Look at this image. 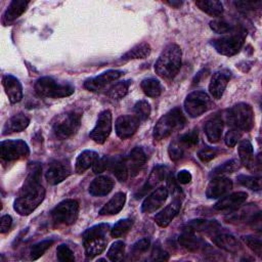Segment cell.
Wrapping results in <instances>:
<instances>
[{"mask_svg":"<svg viewBox=\"0 0 262 262\" xmlns=\"http://www.w3.org/2000/svg\"><path fill=\"white\" fill-rule=\"evenodd\" d=\"M41 170L38 163L29 165L27 178L13 203V209L21 216L30 215L45 198V189L40 182Z\"/></svg>","mask_w":262,"mask_h":262,"instance_id":"cell-1","label":"cell"},{"mask_svg":"<svg viewBox=\"0 0 262 262\" xmlns=\"http://www.w3.org/2000/svg\"><path fill=\"white\" fill-rule=\"evenodd\" d=\"M182 52L178 45H168L160 54L155 64V72L164 79L174 78L181 67Z\"/></svg>","mask_w":262,"mask_h":262,"instance_id":"cell-2","label":"cell"},{"mask_svg":"<svg viewBox=\"0 0 262 262\" xmlns=\"http://www.w3.org/2000/svg\"><path fill=\"white\" fill-rule=\"evenodd\" d=\"M110 225L107 223H99L86 229L83 234V245L87 259H92L101 254L107 244V231Z\"/></svg>","mask_w":262,"mask_h":262,"instance_id":"cell-3","label":"cell"},{"mask_svg":"<svg viewBox=\"0 0 262 262\" xmlns=\"http://www.w3.org/2000/svg\"><path fill=\"white\" fill-rule=\"evenodd\" d=\"M82 113L78 110L69 111L58 115L52 121V133L59 139L64 140L77 133L81 126Z\"/></svg>","mask_w":262,"mask_h":262,"instance_id":"cell-4","label":"cell"},{"mask_svg":"<svg viewBox=\"0 0 262 262\" xmlns=\"http://www.w3.org/2000/svg\"><path fill=\"white\" fill-rule=\"evenodd\" d=\"M185 118L180 107H174L163 115L154 127V138L162 140L170 136L173 132L180 130L185 125Z\"/></svg>","mask_w":262,"mask_h":262,"instance_id":"cell-5","label":"cell"},{"mask_svg":"<svg viewBox=\"0 0 262 262\" xmlns=\"http://www.w3.org/2000/svg\"><path fill=\"white\" fill-rule=\"evenodd\" d=\"M225 120L232 128L241 131H250L254 125V112L246 102H239L226 111Z\"/></svg>","mask_w":262,"mask_h":262,"instance_id":"cell-6","label":"cell"},{"mask_svg":"<svg viewBox=\"0 0 262 262\" xmlns=\"http://www.w3.org/2000/svg\"><path fill=\"white\" fill-rule=\"evenodd\" d=\"M35 91L39 96L60 98L74 93L75 87L70 83H60L51 77H41L35 83Z\"/></svg>","mask_w":262,"mask_h":262,"instance_id":"cell-7","label":"cell"},{"mask_svg":"<svg viewBox=\"0 0 262 262\" xmlns=\"http://www.w3.org/2000/svg\"><path fill=\"white\" fill-rule=\"evenodd\" d=\"M79 215V203L76 200L68 199L56 205L51 211V218L55 226L71 225Z\"/></svg>","mask_w":262,"mask_h":262,"instance_id":"cell-8","label":"cell"},{"mask_svg":"<svg viewBox=\"0 0 262 262\" xmlns=\"http://www.w3.org/2000/svg\"><path fill=\"white\" fill-rule=\"evenodd\" d=\"M245 32H233L227 36L212 40L211 44L218 53L226 56H232L242 49L245 43Z\"/></svg>","mask_w":262,"mask_h":262,"instance_id":"cell-9","label":"cell"},{"mask_svg":"<svg viewBox=\"0 0 262 262\" xmlns=\"http://www.w3.org/2000/svg\"><path fill=\"white\" fill-rule=\"evenodd\" d=\"M213 105L209 94L202 90L190 92L184 100V110L191 118H196L208 112Z\"/></svg>","mask_w":262,"mask_h":262,"instance_id":"cell-10","label":"cell"},{"mask_svg":"<svg viewBox=\"0 0 262 262\" xmlns=\"http://www.w3.org/2000/svg\"><path fill=\"white\" fill-rule=\"evenodd\" d=\"M30 155L28 144L21 139L4 140L0 143V157L3 162H12Z\"/></svg>","mask_w":262,"mask_h":262,"instance_id":"cell-11","label":"cell"},{"mask_svg":"<svg viewBox=\"0 0 262 262\" xmlns=\"http://www.w3.org/2000/svg\"><path fill=\"white\" fill-rule=\"evenodd\" d=\"M112 131V113L104 110L99 113L94 128L90 131L89 137L96 143L102 144L105 142Z\"/></svg>","mask_w":262,"mask_h":262,"instance_id":"cell-12","label":"cell"},{"mask_svg":"<svg viewBox=\"0 0 262 262\" xmlns=\"http://www.w3.org/2000/svg\"><path fill=\"white\" fill-rule=\"evenodd\" d=\"M71 174L72 167L68 160H55L49 164L45 178L49 184L55 185L63 181Z\"/></svg>","mask_w":262,"mask_h":262,"instance_id":"cell-13","label":"cell"},{"mask_svg":"<svg viewBox=\"0 0 262 262\" xmlns=\"http://www.w3.org/2000/svg\"><path fill=\"white\" fill-rule=\"evenodd\" d=\"M139 124L140 120L135 115L120 116L115 124L116 133L121 139H127L137 131Z\"/></svg>","mask_w":262,"mask_h":262,"instance_id":"cell-14","label":"cell"},{"mask_svg":"<svg viewBox=\"0 0 262 262\" xmlns=\"http://www.w3.org/2000/svg\"><path fill=\"white\" fill-rule=\"evenodd\" d=\"M123 75L122 71H118V70H108L106 72H103L102 74L88 79L85 81L84 83V87L89 90V91H98L100 89H102L104 86H106L107 84L118 80L121 76Z\"/></svg>","mask_w":262,"mask_h":262,"instance_id":"cell-15","label":"cell"},{"mask_svg":"<svg viewBox=\"0 0 262 262\" xmlns=\"http://www.w3.org/2000/svg\"><path fill=\"white\" fill-rule=\"evenodd\" d=\"M168 189L166 187H159L155 189L149 195L145 198L141 205L142 213H152L161 208L168 198Z\"/></svg>","mask_w":262,"mask_h":262,"instance_id":"cell-16","label":"cell"},{"mask_svg":"<svg viewBox=\"0 0 262 262\" xmlns=\"http://www.w3.org/2000/svg\"><path fill=\"white\" fill-rule=\"evenodd\" d=\"M229 78L230 72L227 70H220L213 74L209 84V92L215 99H220L222 97Z\"/></svg>","mask_w":262,"mask_h":262,"instance_id":"cell-17","label":"cell"},{"mask_svg":"<svg viewBox=\"0 0 262 262\" xmlns=\"http://www.w3.org/2000/svg\"><path fill=\"white\" fill-rule=\"evenodd\" d=\"M232 188V181L224 176L214 177L207 186L206 196L208 199H218Z\"/></svg>","mask_w":262,"mask_h":262,"instance_id":"cell-18","label":"cell"},{"mask_svg":"<svg viewBox=\"0 0 262 262\" xmlns=\"http://www.w3.org/2000/svg\"><path fill=\"white\" fill-rule=\"evenodd\" d=\"M2 85L5 93L11 103H16L23 98V86L17 78L12 75H4L2 77Z\"/></svg>","mask_w":262,"mask_h":262,"instance_id":"cell-19","label":"cell"},{"mask_svg":"<svg viewBox=\"0 0 262 262\" xmlns=\"http://www.w3.org/2000/svg\"><path fill=\"white\" fill-rule=\"evenodd\" d=\"M147 157L142 147L136 146L134 147L126 158V163L128 167V171L131 176H136L144 167L146 163Z\"/></svg>","mask_w":262,"mask_h":262,"instance_id":"cell-20","label":"cell"},{"mask_svg":"<svg viewBox=\"0 0 262 262\" xmlns=\"http://www.w3.org/2000/svg\"><path fill=\"white\" fill-rule=\"evenodd\" d=\"M167 174H168V168L166 166L158 165V166L154 167L145 184L142 186L140 191H138V193L136 194V199L141 198V195L145 194L148 190L156 187L161 181H163L166 178Z\"/></svg>","mask_w":262,"mask_h":262,"instance_id":"cell-21","label":"cell"},{"mask_svg":"<svg viewBox=\"0 0 262 262\" xmlns=\"http://www.w3.org/2000/svg\"><path fill=\"white\" fill-rule=\"evenodd\" d=\"M181 207L180 200H173L167 207H165L161 212L155 216V221L160 227H167L171 221L177 216Z\"/></svg>","mask_w":262,"mask_h":262,"instance_id":"cell-22","label":"cell"},{"mask_svg":"<svg viewBox=\"0 0 262 262\" xmlns=\"http://www.w3.org/2000/svg\"><path fill=\"white\" fill-rule=\"evenodd\" d=\"M248 198L247 192L244 191H237L230 193L221 200H219L215 205L214 208L219 211H225V210H232L239 207L243 203L246 202Z\"/></svg>","mask_w":262,"mask_h":262,"instance_id":"cell-23","label":"cell"},{"mask_svg":"<svg viewBox=\"0 0 262 262\" xmlns=\"http://www.w3.org/2000/svg\"><path fill=\"white\" fill-rule=\"evenodd\" d=\"M114 187V180L108 176H98L89 185V193L94 196L106 195Z\"/></svg>","mask_w":262,"mask_h":262,"instance_id":"cell-24","label":"cell"},{"mask_svg":"<svg viewBox=\"0 0 262 262\" xmlns=\"http://www.w3.org/2000/svg\"><path fill=\"white\" fill-rule=\"evenodd\" d=\"M30 124V119L23 113H18L13 115L8 121L5 123L3 127L2 134H9L13 132H21L24 131Z\"/></svg>","mask_w":262,"mask_h":262,"instance_id":"cell-25","label":"cell"},{"mask_svg":"<svg viewBox=\"0 0 262 262\" xmlns=\"http://www.w3.org/2000/svg\"><path fill=\"white\" fill-rule=\"evenodd\" d=\"M223 130V121L220 117L215 116L207 121L205 125V133L208 140L212 143L218 142L221 139Z\"/></svg>","mask_w":262,"mask_h":262,"instance_id":"cell-26","label":"cell"},{"mask_svg":"<svg viewBox=\"0 0 262 262\" xmlns=\"http://www.w3.org/2000/svg\"><path fill=\"white\" fill-rule=\"evenodd\" d=\"M126 202V193L125 192H117L100 210L99 215H116L118 214L124 207Z\"/></svg>","mask_w":262,"mask_h":262,"instance_id":"cell-27","label":"cell"},{"mask_svg":"<svg viewBox=\"0 0 262 262\" xmlns=\"http://www.w3.org/2000/svg\"><path fill=\"white\" fill-rule=\"evenodd\" d=\"M213 243L228 253H237L242 248L236 238L228 233H221L213 237Z\"/></svg>","mask_w":262,"mask_h":262,"instance_id":"cell-28","label":"cell"},{"mask_svg":"<svg viewBox=\"0 0 262 262\" xmlns=\"http://www.w3.org/2000/svg\"><path fill=\"white\" fill-rule=\"evenodd\" d=\"M29 1L25 0H12L3 15V23L9 24L19 17L27 9Z\"/></svg>","mask_w":262,"mask_h":262,"instance_id":"cell-29","label":"cell"},{"mask_svg":"<svg viewBox=\"0 0 262 262\" xmlns=\"http://www.w3.org/2000/svg\"><path fill=\"white\" fill-rule=\"evenodd\" d=\"M238 156L241 163L244 164L247 168L254 170L255 169V158L253 152V145L248 139H243L238 143Z\"/></svg>","mask_w":262,"mask_h":262,"instance_id":"cell-30","label":"cell"},{"mask_svg":"<svg viewBox=\"0 0 262 262\" xmlns=\"http://www.w3.org/2000/svg\"><path fill=\"white\" fill-rule=\"evenodd\" d=\"M178 242L181 247H183L189 252H196L202 248H204L205 246V243L201 238L196 237L193 234V231H190L187 229L179 235Z\"/></svg>","mask_w":262,"mask_h":262,"instance_id":"cell-31","label":"cell"},{"mask_svg":"<svg viewBox=\"0 0 262 262\" xmlns=\"http://www.w3.org/2000/svg\"><path fill=\"white\" fill-rule=\"evenodd\" d=\"M97 158H98V154L94 150L86 149V150L82 151L76 160L75 171L78 174L84 173L87 169H89L94 164V162L97 160Z\"/></svg>","mask_w":262,"mask_h":262,"instance_id":"cell-32","label":"cell"},{"mask_svg":"<svg viewBox=\"0 0 262 262\" xmlns=\"http://www.w3.org/2000/svg\"><path fill=\"white\" fill-rule=\"evenodd\" d=\"M150 45L147 42H141L134 47H132L130 50H128L123 56L122 60H131V59H140L145 58L150 53Z\"/></svg>","mask_w":262,"mask_h":262,"instance_id":"cell-33","label":"cell"},{"mask_svg":"<svg viewBox=\"0 0 262 262\" xmlns=\"http://www.w3.org/2000/svg\"><path fill=\"white\" fill-rule=\"evenodd\" d=\"M111 166V170L114 173V175L116 176V178L121 181L124 182L127 180L128 178V167H127V163H126V158H122L119 157L117 159H115L114 161H110V165Z\"/></svg>","mask_w":262,"mask_h":262,"instance_id":"cell-34","label":"cell"},{"mask_svg":"<svg viewBox=\"0 0 262 262\" xmlns=\"http://www.w3.org/2000/svg\"><path fill=\"white\" fill-rule=\"evenodd\" d=\"M219 227L220 225L216 220L196 219L191 220L186 224V229L190 231H214Z\"/></svg>","mask_w":262,"mask_h":262,"instance_id":"cell-35","label":"cell"},{"mask_svg":"<svg viewBox=\"0 0 262 262\" xmlns=\"http://www.w3.org/2000/svg\"><path fill=\"white\" fill-rule=\"evenodd\" d=\"M195 5L202 11L212 16H220L223 13V5L217 0H200L195 1Z\"/></svg>","mask_w":262,"mask_h":262,"instance_id":"cell-36","label":"cell"},{"mask_svg":"<svg viewBox=\"0 0 262 262\" xmlns=\"http://www.w3.org/2000/svg\"><path fill=\"white\" fill-rule=\"evenodd\" d=\"M140 86L143 93L149 97H158L163 91V87L160 81L156 78H146L142 80Z\"/></svg>","mask_w":262,"mask_h":262,"instance_id":"cell-37","label":"cell"},{"mask_svg":"<svg viewBox=\"0 0 262 262\" xmlns=\"http://www.w3.org/2000/svg\"><path fill=\"white\" fill-rule=\"evenodd\" d=\"M177 144L180 146V148L186 152L188 149L192 148L194 145L198 144L199 141V132L198 129L190 130L187 133L182 134L180 137L175 139Z\"/></svg>","mask_w":262,"mask_h":262,"instance_id":"cell-38","label":"cell"},{"mask_svg":"<svg viewBox=\"0 0 262 262\" xmlns=\"http://www.w3.org/2000/svg\"><path fill=\"white\" fill-rule=\"evenodd\" d=\"M239 167H241V162L235 160V159H232V160L226 161L222 165L216 167L212 171V175L214 177H217V176H224V175H227V174H231L234 171L238 170Z\"/></svg>","mask_w":262,"mask_h":262,"instance_id":"cell-39","label":"cell"},{"mask_svg":"<svg viewBox=\"0 0 262 262\" xmlns=\"http://www.w3.org/2000/svg\"><path fill=\"white\" fill-rule=\"evenodd\" d=\"M129 86H130V81L126 80V81H120L118 83H116L107 92V95L110 98H112L113 100H120L123 97H125L128 93L129 90Z\"/></svg>","mask_w":262,"mask_h":262,"instance_id":"cell-40","label":"cell"},{"mask_svg":"<svg viewBox=\"0 0 262 262\" xmlns=\"http://www.w3.org/2000/svg\"><path fill=\"white\" fill-rule=\"evenodd\" d=\"M54 239L53 238H47L44 241H41L37 244H35L31 250H30V257L32 260H37L38 258H40L53 244H54Z\"/></svg>","mask_w":262,"mask_h":262,"instance_id":"cell-41","label":"cell"},{"mask_svg":"<svg viewBox=\"0 0 262 262\" xmlns=\"http://www.w3.org/2000/svg\"><path fill=\"white\" fill-rule=\"evenodd\" d=\"M132 225H133V221L131 219L129 218L121 219L113 226V228L111 229V234L114 237H121L131 229Z\"/></svg>","mask_w":262,"mask_h":262,"instance_id":"cell-42","label":"cell"},{"mask_svg":"<svg viewBox=\"0 0 262 262\" xmlns=\"http://www.w3.org/2000/svg\"><path fill=\"white\" fill-rule=\"evenodd\" d=\"M125 254V243L122 241H117L112 244L107 251V258L113 262L121 261Z\"/></svg>","mask_w":262,"mask_h":262,"instance_id":"cell-43","label":"cell"},{"mask_svg":"<svg viewBox=\"0 0 262 262\" xmlns=\"http://www.w3.org/2000/svg\"><path fill=\"white\" fill-rule=\"evenodd\" d=\"M237 181L252 189V190H256V191H259L261 189V180L259 177H255V176H249V175H238L237 176Z\"/></svg>","mask_w":262,"mask_h":262,"instance_id":"cell-44","label":"cell"},{"mask_svg":"<svg viewBox=\"0 0 262 262\" xmlns=\"http://www.w3.org/2000/svg\"><path fill=\"white\" fill-rule=\"evenodd\" d=\"M134 113H135V116L140 120V121H145L149 115H150V105L149 103L142 99V100H139L135 103L134 107Z\"/></svg>","mask_w":262,"mask_h":262,"instance_id":"cell-45","label":"cell"},{"mask_svg":"<svg viewBox=\"0 0 262 262\" xmlns=\"http://www.w3.org/2000/svg\"><path fill=\"white\" fill-rule=\"evenodd\" d=\"M150 246V241L147 237H143L139 241H137L131 248L130 255H132L133 258H138L140 255L145 253Z\"/></svg>","mask_w":262,"mask_h":262,"instance_id":"cell-46","label":"cell"},{"mask_svg":"<svg viewBox=\"0 0 262 262\" xmlns=\"http://www.w3.org/2000/svg\"><path fill=\"white\" fill-rule=\"evenodd\" d=\"M167 185H168V192L170 191V193L173 195L174 200H182L183 198V192L181 190V188L179 187V185L177 184V180L175 179L173 174H170L168 176V180H167Z\"/></svg>","mask_w":262,"mask_h":262,"instance_id":"cell-47","label":"cell"},{"mask_svg":"<svg viewBox=\"0 0 262 262\" xmlns=\"http://www.w3.org/2000/svg\"><path fill=\"white\" fill-rule=\"evenodd\" d=\"M56 257L61 262H73V261H75L74 252L64 244H61L57 247Z\"/></svg>","mask_w":262,"mask_h":262,"instance_id":"cell-48","label":"cell"},{"mask_svg":"<svg viewBox=\"0 0 262 262\" xmlns=\"http://www.w3.org/2000/svg\"><path fill=\"white\" fill-rule=\"evenodd\" d=\"M243 241L249 247V249H251L258 256H261V254H262V243H261V239L259 237L252 236V235H246V236H243Z\"/></svg>","mask_w":262,"mask_h":262,"instance_id":"cell-49","label":"cell"},{"mask_svg":"<svg viewBox=\"0 0 262 262\" xmlns=\"http://www.w3.org/2000/svg\"><path fill=\"white\" fill-rule=\"evenodd\" d=\"M210 28L213 32L217 34H224L232 31L231 25L223 19H213L210 21Z\"/></svg>","mask_w":262,"mask_h":262,"instance_id":"cell-50","label":"cell"},{"mask_svg":"<svg viewBox=\"0 0 262 262\" xmlns=\"http://www.w3.org/2000/svg\"><path fill=\"white\" fill-rule=\"evenodd\" d=\"M242 135H243V131L236 128L229 129L225 134V138H224L226 145L229 147H233L237 143V141L241 139Z\"/></svg>","mask_w":262,"mask_h":262,"instance_id":"cell-51","label":"cell"},{"mask_svg":"<svg viewBox=\"0 0 262 262\" xmlns=\"http://www.w3.org/2000/svg\"><path fill=\"white\" fill-rule=\"evenodd\" d=\"M217 156V150L213 147H204L201 150H199L198 152V157L199 159L203 162V163H208L211 160H213L215 157Z\"/></svg>","mask_w":262,"mask_h":262,"instance_id":"cell-52","label":"cell"},{"mask_svg":"<svg viewBox=\"0 0 262 262\" xmlns=\"http://www.w3.org/2000/svg\"><path fill=\"white\" fill-rule=\"evenodd\" d=\"M108 165H110L108 158H106V157L97 158V160L92 165V170L95 174H98V173L103 172L108 167Z\"/></svg>","mask_w":262,"mask_h":262,"instance_id":"cell-53","label":"cell"},{"mask_svg":"<svg viewBox=\"0 0 262 262\" xmlns=\"http://www.w3.org/2000/svg\"><path fill=\"white\" fill-rule=\"evenodd\" d=\"M12 223V219L9 215H3L0 220V231L1 233H5L10 229Z\"/></svg>","mask_w":262,"mask_h":262,"instance_id":"cell-54","label":"cell"},{"mask_svg":"<svg viewBox=\"0 0 262 262\" xmlns=\"http://www.w3.org/2000/svg\"><path fill=\"white\" fill-rule=\"evenodd\" d=\"M176 180L181 184H187L191 180V174L187 170H181L178 172Z\"/></svg>","mask_w":262,"mask_h":262,"instance_id":"cell-55","label":"cell"},{"mask_svg":"<svg viewBox=\"0 0 262 262\" xmlns=\"http://www.w3.org/2000/svg\"><path fill=\"white\" fill-rule=\"evenodd\" d=\"M236 7L243 8V9H254L256 5H260V2H250V1H237L234 2Z\"/></svg>","mask_w":262,"mask_h":262,"instance_id":"cell-56","label":"cell"},{"mask_svg":"<svg viewBox=\"0 0 262 262\" xmlns=\"http://www.w3.org/2000/svg\"><path fill=\"white\" fill-rule=\"evenodd\" d=\"M166 3L171 5V6H174V7H178V6H180L182 4L181 1H170V2H166Z\"/></svg>","mask_w":262,"mask_h":262,"instance_id":"cell-57","label":"cell"}]
</instances>
